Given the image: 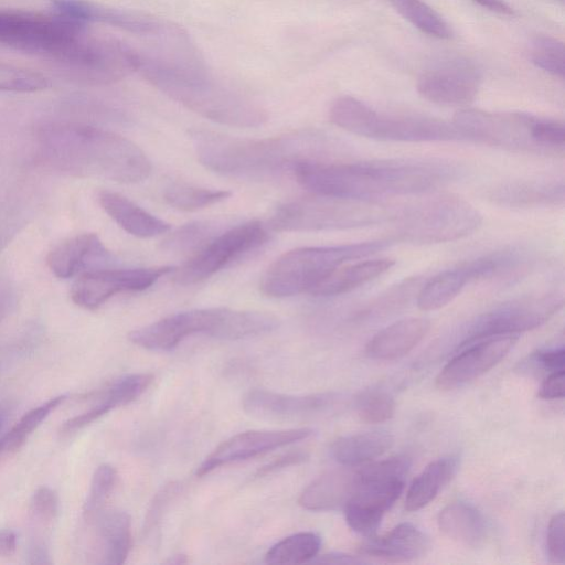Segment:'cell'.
I'll return each mask as SVG.
<instances>
[{
	"mask_svg": "<svg viewBox=\"0 0 565 565\" xmlns=\"http://www.w3.org/2000/svg\"><path fill=\"white\" fill-rule=\"evenodd\" d=\"M533 358L537 364L550 373L564 370L565 351L563 348L539 351Z\"/></svg>",
	"mask_w": 565,
	"mask_h": 565,
	"instance_id": "obj_47",
	"label": "cell"
},
{
	"mask_svg": "<svg viewBox=\"0 0 565 565\" xmlns=\"http://www.w3.org/2000/svg\"><path fill=\"white\" fill-rule=\"evenodd\" d=\"M223 225L217 221H193L171 233L162 248L173 253L196 252L221 233Z\"/></svg>",
	"mask_w": 565,
	"mask_h": 565,
	"instance_id": "obj_37",
	"label": "cell"
},
{
	"mask_svg": "<svg viewBox=\"0 0 565 565\" xmlns=\"http://www.w3.org/2000/svg\"><path fill=\"white\" fill-rule=\"evenodd\" d=\"M13 306V295L10 291H0V322L9 315Z\"/></svg>",
	"mask_w": 565,
	"mask_h": 565,
	"instance_id": "obj_53",
	"label": "cell"
},
{
	"mask_svg": "<svg viewBox=\"0 0 565 565\" xmlns=\"http://www.w3.org/2000/svg\"><path fill=\"white\" fill-rule=\"evenodd\" d=\"M429 320L405 318L379 331L366 344V355L374 360H395L412 351L428 333Z\"/></svg>",
	"mask_w": 565,
	"mask_h": 565,
	"instance_id": "obj_26",
	"label": "cell"
},
{
	"mask_svg": "<svg viewBox=\"0 0 565 565\" xmlns=\"http://www.w3.org/2000/svg\"><path fill=\"white\" fill-rule=\"evenodd\" d=\"M84 31L86 23L56 12L0 10V44L47 60Z\"/></svg>",
	"mask_w": 565,
	"mask_h": 565,
	"instance_id": "obj_11",
	"label": "cell"
},
{
	"mask_svg": "<svg viewBox=\"0 0 565 565\" xmlns=\"http://www.w3.org/2000/svg\"><path fill=\"white\" fill-rule=\"evenodd\" d=\"M226 190H212L185 183H171L163 190L164 201L172 207L181 211H195L231 196Z\"/></svg>",
	"mask_w": 565,
	"mask_h": 565,
	"instance_id": "obj_36",
	"label": "cell"
},
{
	"mask_svg": "<svg viewBox=\"0 0 565 565\" xmlns=\"http://www.w3.org/2000/svg\"><path fill=\"white\" fill-rule=\"evenodd\" d=\"M279 326L271 313L230 308L192 309L164 317L129 333V340L147 350L169 351L185 338L205 334L238 340L268 333Z\"/></svg>",
	"mask_w": 565,
	"mask_h": 565,
	"instance_id": "obj_5",
	"label": "cell"
},
{
	"mask_svg": "<svg viewBox=\"0 0 565 565\" xmlns=\"http://www.w3.org/2000/svg\"><path fill=\"white\" fill-rule=\"evenodd\" d=\"M3 423H4V415L2 413H0V429L3 425Z\"/></svg>",
	"mask_w": 565,
	"mask_h": 565,
	"instance_id": "obj_54",
	"label": "cell"
},
{
	"mask_svg": "<svg viewBox=\"0 0 565 565\" xmlns=\"http://www.w3.org/2000/svg\"><path fill=\"white\" fill-rule=\"evenodd\" d=\"M393 215L381 202L317 195L280 204L268 227L275 232L348 230L380 224Z\"/></svg>",
	"mask_w": 565,
	"mask_h": 565,
	"instance_id": "obj_9",
	"label": "cell"
},
{
	"mask_svg": "<svg viewBox=\"0 0 565 565\" xmlns=\"http://www.w3.org/2000/svg\"><path fill=\"white\" fill-rule=\"evenodd\" d=\"M313 563H323V564H362L366 563L365 559H363L360 556H351L347 554L341 553H330L326 555H321L319 557H315L312 559Z\"/></svg>",
	"mask_w": 565,
	"mask_h": 565,
	"instance_id": "obj_48",
	"label": "cell"
},
{
	"mask_svg": "<svg viewBox=\"0 0 565 565\" xmlns=\"http://www.w3.org/2000/svg\"><path fill=\"white\" fill-rule=\"evenodd\" d=\"M460 173L457 164L440 159L310 160L298 163L292 171L297 182L317 195L367 202L429 193Z\"/></svg>",
	"mask_w": 565,
	"mask_h": 565,
	"instance_id": "obj_1",
	"label": "cell"
},
{
	"mask_svg": "<svg viewBox=\"0 0 565 565\" xmlns=\"http://www.w3.org/2000/svg\"><path fill=\"white\" fill-rule=\"evenodd\" d=\"M403 489L404 479L383 478L359 469L356 489L343 507L347 524L359 534L373 536Z\"/></svg>",
	"mask_w": 565,
	"mask_h": 565,
	"instance_id": "obj_17",
	"label": "cell"
},
{
	"mask_svg": "<svg viewBox=\"0 0 565 565\" xmlns=\"http://www.w3.org/2000/svg\"><path fill=\"white\" fill-rule=\"evenodd\" d=\"M537 117L523 113H489L463 108L452 119L465 140L510 151L543 153L534 137Z\"/></svg>",
	"mask_w": 565,
	"mask_h": 565,
	"instance_id": "obj_13",
	"label": "cell"
},
{
	"mask_svg": "<svg viewBox=\"0 0 565 565\" xmlns=\"http://www.w3.org/2000/svg\"><path fill=\"white\" fill-rule=\"evenodd\" d=\"M393 444V436L386 431H364L337 438L330 452L339 463L354 467L377 458Z\"/></svg>",
	"mask_w": 565,
	"mask_h": 565,
	"instance_id": "obj_31",
	"label": "cell"
},
{
	"mask_svg": "<svg viewBox=\"0 0 565 565\" xmlns=\"http://www.w3.org/2000/svg\"><path fill=\"white\" fill-rule=\"evenodd\" d=\"M171 266L149 268L108 267L78 275L71 289L74 303L97 309L117 294L146 290L162 276L173 271Z\"/></svg>",
	"mask_w": 565,
	"mask_h": 565,
	"instance_id": "obj_15",
	"label": "cell"
},
{
	"mask_svg": "<svg viewBox=\"0 0 565 565\" xmlns=\"http://www.w3.org/2000/svg\"><path fill=\"white\" fill-rule=\"evenodd\" d=\"M438 526L449 539L471 547L480 546L488 535L483 515L463 502L446 505L438 514Z\"/></svg>",
	"mask_w": 565,
	"mask_h": 565,
	"instance_id": "obj_30",
	"label": "cell"
},
{
	"mask_svg": "<svg viewBox=\"0 0 565 565\" xmlns=\"http://www.w3.org/2000/svg\"><path fill=\"white\" fill-rule=\"evenodd\" d=\"M269 237L262 222L254 220L228 227L174 270V281L182 286L201 282L243 255L258 248Z\"/></svg>",
	"mask_w": 565,
	"mask_h": 565,
	"instance_id": "obj_12",
	"label": "cell"
},
{
	"mask_svg": "<svg viewBox=\"0 0 565 565\" xmlns=\"http://www.w3.org/2000/svg\"><path fill=\"white\" fill-rule=\"evenodd\" d=\"M565 516L563 512L555 514L547 526L546 548L552 563H564L565 561Z\"/></svg>",
	"mask_w": 565,
	"mask_h": 565,
	"instance_id": "obj_43",
	"label": "cell"
},
{
	"mask_svg": "<svg viewBox=\"0 0 565 565\" xmlns=\"http://www.w3.org/2000/svg\"><path fill=\"white\" fill-rule=\"evenodd\" d=\"M65 395L53 397L44 404L24 414L18 424L2 438L3 448L8 451L19 450L28 437L41 425V423L65 401Z\"/></svg>",
	"mask_w": 565,
	"mask_h": 565,
	"instance_id": "obj_38",
	"label": "cell"
},
{
	"mask_svg": "<svg viewBox=\"0 0 565 565\" xmlns=\"http://www.w3.org/2000/svg\"><path fill=\"white\" fill-rule=\"evenodd\" d=\"M3 448L2 439L0 440V450Z\"/></svg>",
	"mask_w": 565,
	"mask_h": 565,
	"instance_id": "obj_55",
	"label": "cell"
},
{
	"mask_svg": "<svg viewBox=\"0 0 565 565\" xmlns=\"http://www.w3.org/2000/svg\"><path fill=\"white\" fill-rule=\"evenodd\" d=\"M137 72L171 99L214 122L252 128L268 118L259 104L215 82L209 70L170 67L140 55Z\"/></svg>",
	"mask_w": 565,
	"mask_h": 565,
	"instance_id": "obj_4",
	"label": "cell"
},
{
	"mask_svg": "<svg viewBox=\"0 0 565 565\" xmlns=\"http://www.w3.org/2000/svg\"><path fill=\"white\" fill-rule=\"evenodd\" d=\"M312 429L290 428L281 430H249L236 434L218 445L198 467L196 475L204 476L224 465L246 460L306 439Z\"/></svg>",
	"mask_w": 565,
	"mask_h": 565,
	"instance_id": "obj_19",
	"label": "cell"
},
{
	"mask_svg": "<svg viewBox=\"0 0 565 565\" xmlns=\"http://www.w3.org/2000/svg\"><path fill=\"white\" fill-rule=\"evenodd\" d=\"M117 479V472L110 465H100L94 472L90 488L84 503V514L87 518L96 515L111 493Z\"/></svg>",
	"mask_w": 565,
	"mask_h": 565,
	"instance_id": "obj_42",
	"label": "cell"
},
{
	"mask_svg": "<svg viewBox=\"0 0 565 565\" xmlns=\"http://www.w3.org/2000/svg\"><path fill=\"white\" fill-rule=\"evenodd\" d=\"M49 60L71 81L107 85L137 72L139 54L120 39L84 31Z\"/></svg>",
	"mask_w": 565,
	"mask_h": 565,
	"instance_id": "obj_10",
	"label": "cell"
},
{
	"mask_svg": "<svg viewBox=\"0 0 565 565\" xmlns=\"http://www.w3.org/2000/svg\"><path fill=\"white\" fill-rule=\"evenodd\" d=\"M321 547V537L313 532H299L274 544L266 553L269 564H301L311 562Z\"/></svg>",
	"mask_w": 565,
	"mask_h": 565,
	"instance_id": "obj_34",
	"label": "cell"
},
{
	"mask_svg": "<svg viewBox=\"0 0 565 565\" xmlns=\"http://www.w3.org/2000/svg\"><path fill=\"white\" fill-rule=\"evenodd\" d=\"M487 276L484 256L443 270L418 288L417 307L423 311L438 310L451 302L468 284L487 279Z\"/></svg>",
	"mask_w": 565,
	"mask_h": 565,
	"instance_id": "obj_23",
	"label": "cell"
},
{
	"mask_svg": "<svg viewBox=\"0 0 565 565\" xmlns=\"http://www.w3.org/2000/svg\"><path fill=\"white\" fill-rule=\"evenodd\" d=\"M392 7L423 33L437 39H450L448 23L422 0H388Z\"/></svg>",
	"mask_w": 565,
	"mask_h": 565,
	"instance_id": "obj_35",
	"label": "cell"
},
{
	"mask_svg": "<svg viewBox=\"0 0 565 565\" xmlns=\"http://www.w3.org/2000/svg\"><path fill=\"white\" fill-rule=\"evenodd\" d=\"M47 86L49 81L43 74L0 62V92L32 93Z\"/></svg>",
	"mask_w": 565,
	"mask_h": 565,
	"instance_id": "obj_40",
	"label": "cell"
},
{
	"mask_svg": "<svg viewBox=\"0 0 565 565\" xmlns=\"http://www.w3.org/2000/svg\"><path fill=\"white\" fill-rule=\"evenodd\" d=\"M339 401L335 393L287 395L266 390H252L243 397L244 411L255 417L285 419L321 413Z\"/></svg>",
	"mask_w": 565,
	"mask_h": 565,
	"instance_id": "obj_21",
	"label": "cell"
},
{
	"mask_svg": "<svg viewBox=\"0 0 565 565\" xmlns=\"http://www.w3.org/2000/svg\"><path fill=\"white\" fill-rule=\"evenodd\" d=\"M564 374V370L551 372L540 387L539 397L548 401L563 398Z\"/></svg>",
	"mask_w": 565,
	"mask_h": 565,
	"instance_id": "obj_46",
	"label": "cell"
},
{
	"mask_svg": "<svg viewBox=\"0 0 565 565\" xmlns=\"http://www.w3.org/2000/svg\"><path fill=\"white\" fill-rule=\"evenodd\" d=\"M395 262L390 258H376L344 264L334 269L310 295L332 297L350 292L388 271Z\"/></svg>",
	"mask_w": 565,
	"mask_h": 565,
	"instance_id": "obj_29",
	"label": "cell"
},
{
	"mask_svg": "<svg viewBox=\"0 0 565 565\" xmlns=\"http://www.w3.org/2000/svg\"><path fill=\"white\" fill-rule=\"evenodd\" d=\"M32 509L42 521L50 522L55 519L58 511V498L49 487H40L33 494Z\"/></svg>",
	"mask_w": 565,
	"mask_h": 565,
	"instance_id": "obj_44",
	"label": "cell"
},
{
	"mask_svg": "<svg viewBox=\"0 0 565 565\" xmlns=\"http://www.w3.org/2000/svg\"><path fill=\"white\" fill-rule=\"evenodd\" d=\"M335 126L354 135L386 141L422 142L465 140L455 125L420 115L379 113L352 97L337 98L329 110Z\"/></svg>",
	"mask_w": 565,
	"mask_h": 565,
	"instance_id": "obj_7",
	"label": "cell"
},
{
	"mask_svg": "<svg viewBox=\"0 0 565 565\" xmlns=\"http://www.w3.org/2000/svg\"><path fill=\"white\" fill-rule=\"evenodd\" d=\"M563 307L556 294L512 300L478 316L466 329L457 350L482 339L518 334L548 321Z\"/></svg>",
	"mask_w": 565,
	"mask_h": 565,
	"instance_id": "obj_14",
	"label": "cell"
},
{
	"mask_svg": "<svg viewBox=\"0 0 565 565\" xmlns=\"http://www.w3.org/2000/svg\"><path fill=\"white\" fill-rule=\"evenodd\" d=\"M102 209L127 233L142 238L170 231L171 225L150 214L120 193L104 190L98 193Z\"/></svg>",
	"mask_w": 565,
	"mask_h": 565,
	"instance_id": "obj_28",
	"label": "cell"
},
{
	"mask_svg": "<svg viewBox=\"0 0 565 565\" xmlns=\"http://www.w3.org/2000/svg\"><path fill=\"white\" fill-rule=\"evenodd\" d=\"M392 221L394 242L438 244L472 234L480 227L482 215L463 198L441 193L404 207Z\"/></svg>",
	"mask_w": 565,
	"mask_h": 565,
	"instance_id": "obj_8",
	"label": "cell"
},
{
	"mask_svg": "<svg viewBox=\"0 0 565 565\" xmlns=\"http://www.w3.org/2000/svg\"><path fill=\"white\" fill-rule=\"evenodd\" d=\"M359 417L369 424H381L393 417L395 412L394 398L385 391L370 390L363 392L356 399Z\"/></svg>",
	"mask_w": 565,
	"mask_h": 565,
	"instance_id": "obj_41",
	"label": "cell"
},
{
	"mask_svg": "<svg viewBox=\"0 0 565 565\" xmlns=\"http://www.w3.org/2000/svg\"><path fill=\"white\" fill-rule=\"evenodd\" d=\"M479 6L499 14L511 15L513 14L512 8L503 0H473Z\"/></svg>",
	"mask_w": 565,
	"mask_h": 565,
	"instance_id": "obj_50",
	"label": "cell"
},
{
	"mask_svg": "<svg viewBox=\"0 0 565 565\" xmlns=\"http://www.w3.org/2000/svg\"><path fill=\"white\" fill-rule=\"evenodd\" d=\"M358 486V470L341 468L328 471L307 486L299 504L310 511H329L344 507Z\"/></svg>",
	"mask_w": 565,
	"mask_h": 565,
	"instance_id": "obj_27",
	"label": "cell"
},
{
	"mask_svg": "<svg viewBox=\"0 0 565 565\" xmlns=\"http://www.w3.org/2000/svg\"><path fill=\"white\" fill-rule=\"evenodd\" d=\"M29 563L31 564H51V559L46 548L41 544L32 546L29 554Z\"/></svg>",
	"mask_w": 565,
	"mask_h": 565,
	"instance_id": "obj_52",
	"label": "cell"
},
{
	"mask_svg": "<svg viewBox=\"0 0 565 565\" xmlns=\"http://www.w3.org/2000/svg\"><path fill=\"white\" fill-rule=\"evenodd\" d=\"M52 9L84 23L108 24L145 39L159 32L167 21L147 13L104 7L85 0H52Z\"/></svg>",
	"mask_w": 565,
	"mask_h": 565,
	"instance_id": "obj_22",
	"label": "cell"
},
{
	"mask_svg": "<svg viewBox=\"0 0 565 565\" xmlns=\"http://www.w3.org/2000/svg\"><path fill=\"white\" fill-rule=\"evenodd\" d=\"M35 139L41 161L73 175L137 183L152 170L150 160L136 143L96 126L47 122L36 129Z\"/></svg>",
	"mask_w": 565,
	"mask_h": 565,
	"instance_id": "obj_2",
	"label": "cell"
},
{
	"mask_svg": "<svg viewBox=\"0 0 565 565\" xmlns=\"http://www.w3.org/2000/svg\"><path fill=\"white\" fill-rule=\"evenodd\" d=\"M394 241H370L334 246H311L289 250L266 270L260 290L282 298L308 292L338 267L365 258L388 247Z\"/></svg>",
	"mask_w": 565,
	"mask_h": 565,
	"instance_id": "obj_6",
	"label": "cell"
},
{
	"mask_svg": "<svg viewBox=\"0 0 565 565\" xmlns=\"http://www.w3.org/2000/svg\"><path fill=\"white\" fill-rule=\"evenodd\" d=\"M199 161L226 177L267 180L303 161L323 160L331 143L317 130L303 129L276 137L246 139L210 130L191 131Z\"/></svg>",
	"mask_w": 565,
	"mask_h": 565,
	"instance_id": "obj_3",
	"label": "cell"
},
{
	"mask_svg": "<svg viewBox=\"0 0 565 565\" xmlns=\"http://www.w3.org/2000/svg\"><path fill=\"white\" fill-rule=\"evenodd\" d=\"M457 467L456 457L437 459L427 465L411 483L405 509L411 512L417 511L431 502L455 475Z\"/></svg>",
	"mask_w": 565,
	"mask_h": 565,
	"instance_id": "obj_32",
	"label": "cell"
},
{
	"mask_svg": "<svg viewBox=\"0 0 565 565\" xmlns=\"http://www.w3.org/2000/svg\"><path fill=\"white\" fill-rule=\"evenodd\" d=\"M17 548V537L12 531H0V556H11Z\"/></svg>",
	"mask_w": 565,
	"mask_h": 565,
	"instance_id": "obj_49",
	"label": "cell"
},
{
	"mask_svg": "<svg viewBox=\"0 0 565 565\" xmlns=\"http://www.w3.org/2000/svg\"><path fill=\"white\" fill-rule=\"evenodd\" d=\"M531 60L535 66L556 77H564V44L548 35L537 36L531 46Z\"/></svg>",
	"mask_w": 565,
	"mask_h": 565,
	"instance_id": "obj_39",
	"label": "cell"
},
{
	"mask_svg": "<svg viewBox=\"0 0 565 565\" xmlns=\"http://www.w3.org/2000/svg\"><path fill=\"white\" fill-rule=\"evenodd\" d=\"M481 79V72L473 62L451 57L423 72L417 90L423 98L437 105L467 106L477 97Z\"/></svg>",
	"mask_w": 565,
	"mask_h": 565,
	"instance_id": "obj_16",
	"label": "cell"
},
{
	"mask_svg": "<svg viewBox=\"0 0 565 565\" xmlns=\"http://www.w3.org/2000/svg\"><path fill=\"white\" fill-rule=\"evenodd\" d=\"M429 547L424 532L411 523H401L383 536H370L359 552L387 562H409L424 557Z\"/></svg>",
	"mask_w": 565,
	"mask_h": 565,
	"instance_id": "obj_24",
	"label": "cell"
},
{
	"mask_svg": "<svg viewBox=\"0 0 565 565\" xmlns=\"http://www.w3.org/2000/svg\"><path fill=\"white\" fill-rule=\"evenodd\" d=\"M309 455L302 450H295L290 451L288 454L281 455L278 458L274 459L269 463L263 466L260 469L257 470L255 473L256 478L264 477L270 472H274L276 470L298 465L300 462H303L308 459Z\"/></svg>",
	"mask_w": 565,
	"mask_h": 565,
	"instance_id": "obj_45",
	"label": "cell"
},
{
	"mask_svg": "<svg viewBox=\"0 0 565 565\" xmlns=\"http://www.w3.org/2000/svg\"><path fill=\"white\" fill-rule=\"evenodd\" d=\"M100 536L104 543V563L119 565L125 563L131 545V521L124 511H110L99 521Z\"/></svg>",
	"mask_w": 565,
	"mask_h": 565,
	"instance_id": "obj_33",
	"label": "cell"
},
{
	"mask_svg": "<svg viewBox=\"0 0 565 565\" xmlns=\"http://www.w3.org/2000/svg\"><path fill=\"white\" fill-rule=\"evenodd\" d=\"M14 226L15 224L9 218L8 215H0V250L13 234Z\"/></svg>",
	"mask_w": 565,
	"mask_h": 565,
	"instance_id": "obj_51",
	"label": "cell"
},
{
	"mask_svg": "<svg viewBox=\"0 0 565 565\" xmlns=\"http://www.w3.org/2000/svg\"><path fill=\"white\" fill-rule=\"evenodd\" d=\"M494 204L509 207L556 206L564 202V183L555 180H520L489 191Z\"/></svg>",
	"mask_w": 565,
	"mask_h": 565,
	"instance_id": "obj_25",
	"label": "cell"
},
{
	"mask_svg": "<svg viewBox=\"0 0 565 565\" xmlns=\"http://www.w3.org/2000/svg\"><path fill=\"white\" fill-rule=\"evenodd\" d=\"M518 334H504L472 342L459 350L439 372L436 386L450 391L463 386L495 366L513 348Z\"/></svg>",
	"mask_w": 565,
	"mask_h": 565,
	"instance_id": "obj_18",
	"label": "cell"
},
{
	"mask_svg": "<svg viewBox=\"0 0 565 565\" xmlns=\"http://www.w3.org/2000/svg\"><path fill=\"white\" fill-rule=\"evenodd\" d=\"M46 263L58 278H71L86 271L114 267L115 256L94 233L68 237L49 253Z\"/></svg>",
	"mask_w": 565,
	"mask_h": 565,
	"instance_id": "obj_20",
	"label": "cell"
}]
</instances>
